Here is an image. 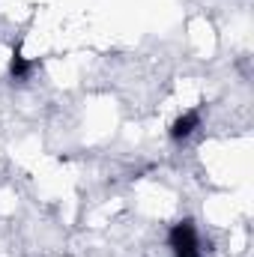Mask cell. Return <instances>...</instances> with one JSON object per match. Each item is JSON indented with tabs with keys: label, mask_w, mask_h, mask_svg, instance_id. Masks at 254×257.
Here are the masks:
<instances>
[{
	"label": "cell",
	"mask_w": 254,
	"mask_h": 257,
	"mask_svg": "<svg viewBox=\"0 0 254 257\" xmlns=\"http://www.w3.org/2000/svg\"><path fill=\"white\" fill-rule=\"evenodd\" d=\"M168 242L174 248V254H186V251H200V239H197V230L189 218L174 224L171 233H168Z\"/></svg>",
	"instance_id": "1"
},
{
	"label": "cell",
	"mask_w": 254,
	"mask_h": 257,
	"mask_svg": "<svg viewBox=\"0 0 254 257\" xmlns=\"http://www.w3.org/2000/svg\"><path fill=\"white\" fill-rule=\"evenodd\" d=\"M197 126H200V111H186L183 117L174 120V126H171V138H174V141H183V138H189Z\"/></svg>",
	"instance_id": "2"
},
{
	"label": "cell",
	"mask_w": 254,
	"mask_h": 257,
	"mask_svg": "<svg viewBox=\"0 0 254 257\" xmlns=\"http://www.w3.org/2000/svg\"><path fill=\"white\" fill-rule=\"evenodd\" d=\"M33 69H36V63H33V60H27L18 48L12 51V57H9V75H12V81H27Z\"/></svg>",
	"instance_id": "3"
},
{
	"label": "cell",
	"mask_w": 254,
	"mask_h": 257,
	"mask_svg": "<svg viewBox=\"0 0 254 257\" xmlns=\"http://www.w3.org/2000/svg\"><path fill=\"white\" fill-rule=\"evenodd\" d=\"M174 257H200V251H186V254H174Z\"/></svg>",
	"instance_id": "4"
}]
</instances>
